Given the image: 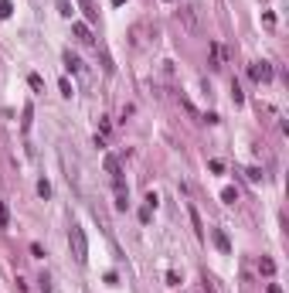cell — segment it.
Listing matches in <instances>:
<instances>
[{
	"mask_svg": "<svg viewBox=\"0 0 289 293\" xmlns=\"http://www.w3.org/2000/svg\"><path fill=\"white\" fill-rule=\"evenodd\" d=\"M58 89H61V96H72V92H75V89H72V82H68V78H61V82H58Z\"/></svg>",
	"mask_w": 289,
	"mask_h": 293,
	"instance_id": "obj_16",
	"label": "cell"
},
{
	"mask_svg": "<svg viewBox=\"0 0 289 293\" xmlns=\"http://www.w3.org/2000/svg\"><path fill=\"white\" fill-rule=\"evenodd\" d=\"M7 225H10V215H7V205L0 201V229H7Z\"/></svg>",
	"mask_w": 289,
	"mask_h": 293,
	"instance_id": "obj_15",
	"label": "cell"
},
{
	"mask_svg": "<svg viewBox=\"0 0 289 293\" xmlns=\"http://www.w3.org/2000/svg\"><path fill=\"white\" fill-rule=\"evenodd\" d=\"M156 201H160V198H156V191H150V195H146V208H156Z\"/></svg>",
	"mask_w": 289,
	"mask_h": 293,
	"instance_id": "obj_20",
	"label": "cell"
},
{
	"mask_svg": "<svg viewBox=\"0 0 289 293\" xmlns=\"http://www.w3.org/2000/svg\"><path fill=\"white\" fill-rule=\"evenodd\" d=\"M72 10H75V7H72L68 0H58V14H61V17H72Z\"/></svg>",
	"mask_w": 289,
	"mask_h": 293,
	"instance_id": "obj_14",
	"label": "cell"
},
{
	"mask_svg": "<svg viewBox=\"0 0 289 293\" xmlns=\"http://www.w3.org/2000/svg\"><path fill=\"white\" fill-rule=\"evenodd\" d=\"M38 195L41 198H51V184H48V181H38Z\"/></svg>",
	"mask_w": 289,
	"mask_h": 293,
	"instance_id": "obj_17",
	"label": "cell"
},
{
	"mask_svg": "<svg viewBox=\"0 0 289 293\" xmlns=\"http://www.w3.org/2000/svg\"><path fill=\"white\" fill-rule=\"evenodd\" d=\"M221 201H225V205H235V201H238V191H235V188H225V191H221Z\"/></svg>",
	"mask_w": 289,
	"mask_h": 293,
	"instance_id": "obj_13",
	"label": "cell"
},
{
	"mask_svg": "<svg viewBox=\"0 0 289 293\" xmlns=\"http://www.w3.org/2000/svg\"><path fill=\"white\" fill-rule=\"evenodd\" d=\"M259 273L272 276V273H276V263H272V259H259Z\"/></svg>",
	"mask_w": 289,
	"mask_h": 293,
	"instance_id": "obj_9",
	"label": "cell"
},
{
	"mask_svg": "<svg viewBox=\"0 0 289 293\" xmlns=\"http://www.w3.org/2000/svg\"><path fill=\"white\" fill-rule=\"evenodd\" d=\"M27 82H31V89H38V92H41V89H44V82H41V75H31V78H27Z\"/></svg>",
	"mask_w": 289,
	"mask_h": 293,
	"instance_id": "obj_19",
	"label": "cell"
},
{
	"mask_svg": "<svg viewBox=\"0 0 289 293\" xmlns=\"http://www.w3.org/2000/svg\"><path fill=\"white\" fill-rule=\"evenodd\" d=\"M180 20H184L191 31H197V14H194V7H180Z\"/></svg>",
	"mask_w": 289,
	"mask_h": 293,
	"instance_id": "obj_5",
	"label": "cell"
},
{
	"mask_svg": "<svg viewBox=\"0 0 289 293\" xmlns=\"http://www.w3.org/2000/svg\"><path fill=\"white\" fill-rule=\"evenodd\" d=\"M214 242H218V249H221V253H231V242H228V235L221 232V229H214Z\"/></svg>",
	"mask_w": 289,
	"mask_h": 293,
	"instance_id": "obj_6",
	"label": "cell"
},
{
	"mask_svg": "<svg viewBox=\"0 0 289 293\" xmlns=\"http://www.w3.org/2000/svg\"><path fill=\"white\" fill-rule=\"evenodd\" d=\"M72 34H75L78 41H82V44H92V27H89V24H72Z\"/></svg>",
	"mask_w": 289,
	"mask_h": 293,
	"instance_id": "obj_3",
	"label": "cell"
},
{
	"mask_svg": "<svg viewBox=\"0 0 289 293\" xmlns=\"http://www.w3.org/2000/svg\"><path fill=\"white\" fill-rule=\"evenodd\" d=\"M78 3H82V10H85V17L89 20H99V10L92 7V0H78Z\"/></svg>",
	"mask_w": 289,
	"mask_h": 293,
	"instance_id": "obj_8",
	"label": "cell"
},
{
	"mask_svg": "<svg viewBox=\"0 0 289 293\" xmlns=\"http://www.w3.org/2000/svg\"><path fill=\"white\" fill-rule=\"evenodd\" d=\"M231 99H235V102H245V96H242V89H238V82L231 85Z\"/></svg>",
	"mask_w": 289,
	"mask_h": 293,
	"instance_id": "obj_18",
	"label": "cell"
},
{
	"mask_svg": "<svg viewBox=\"0 0 289 293\" xmlns=\"http://www.w3.org/2000/svg\"><path fill=\"white\" fill-rule=\"evenodd\" d=\"M245 177H249L252 184H259V181H262L266 174H262V167H249V171H245Z\"/></svg>",
	"mask_w": 289,
	"mask_h": 293,
	"instance_id": "obj_12",
	"label": "cell"
},
{
	"mask_svg": "<svg viewBox=\"0 0 289 293\" xmlns=\"http://www.w3.org/2000/svg\"><path fill=\"white\" fill-rule=\"evenodd\" d=\"M211 68L218 72V68H225V51H221V44L218 41H211Z\"/></svg>",
	"mask_w": 289,
	"mask_h": 293,
	"instance_id": "obj_4",
	"label": "cell"
},
{
	"mask_svg": "<svg viewBox=\"0 0 289 293\" xmlns=\"http://www.w3.org/2000/svg\"><path fill=\"white\" fill-rule=\"evenodd\" d=\"M65 68H68V72H82V61H78L72 51H65Z\"/></svg>",
	"mask_w": 289,
	"mask_h": 293,
	"instance_id": "obj_7",
	"label": "cell"
},
{
	"mask_svg": "<svg viewBox=\"0 0 289 293\" xmlns=\"http://www.w3.org/2000/svg\"><path fill=\"white\" fill-rule=\"evenodd\" d=\"M68 249H72L78 266L89 263V239H85V229H82V225H72V229H68Z\"/></svg>",
	"mask_w": 289,
	"mask_h": 293,
	"instance_id": "obj_1",
	"label": "cell"
},
{
	"mask_svg": "<svg viewBox=\"0 0 289 293\" xmlns=\"http://www.w3.org/2000/svg\"><path fill=\"white\" fill-rule=\"evenodd\" d=\"M106 171H109V177H119L123 171H119V160L116 157H106Z\"/></svg>",
	"mask_w": 289,
	"mask_h": 293,
	"instance_id": "obj_10",
	"label": "cell"
},
{
	"mask_svg": "<svg viewBox=\"0 0 289 293\" xmlns=\"http://www.w3.org/2000/svg\"><path fill=\"white\" fill-rule=\"evenodd\" d=\"M249 78L252 82H272V65L269 61H252L249 65Z\"/></svg>",
	"mask_w": 289,
	"mask_h": 293,
	"instance_id": "obj_2",
	"label": "cell"
},
{
	"mask_svg": "<svg viewBox=\"0 0 289 293\" xmlns=\"http://www.w3.org/2000/svg\"><path fill=\"white\" fill-rule=\"evenodd\" d=\"M123 3H126V0H113V7H123Z\"/></svg>",
	"mask_w": 289,
	"mask_h": 293,
	"instance_id": "obj_21",
	"label": "cell"
},
{
	"mask_svg": "<svg viewBox=\"0 0 289 293\" xmlns=\"http://www.w3.org/2000/svg\"><path fill=\"white\" fill-rule=\"evenodd\" d=\"M10 14H14V3L10 0H0V20H7Z\"/></svg>",
	"mask_w": 289,
	"mask_h": 293,
	"instance_id": "obj_11",
	"label": "cell"
}]
</instances>
